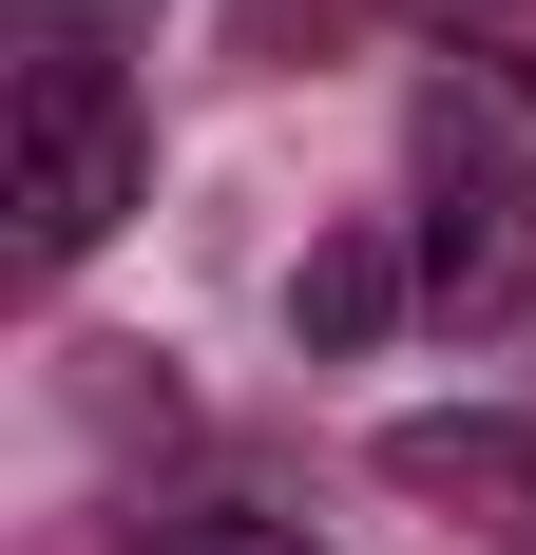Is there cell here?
Here are the masks:
<instances>
[{"label": "cell", "instance_id": "cell-1", "mask_svg": "<svg viewBox=\"0 0 536 555\" xmlns=\"http://www.w3.org/2000/svg\"><path fill=\"white\" fill-rule=\"evenodd\" d=\"M403 249H422V326H460V345L536 326V57H441L422 77Z\"/></svg>", "mask_w": 536, "mask_h": 555}, {"label": "cell", "instance_id": "cell-2", "mask_svg": "<svg viewBox=\"0 0 536 555\" xmlns=\"http://www.w3.org/2000/svg\"><path fill=\"white\" fill-rule=\"evenodd\" d=\"M135 172H154V115H135V77H115L77 20H39L20 39V269H97L115 211H135Z\"/></svg>", "mask_w": 536, "mask_h": 555}, {"label": "cell", "instance_id": "cell-3", "mask_svg": "<svg viewBox=\"0 0 536 555\" xmlns=\"http://www.w3.org/2000/svg\"><path fill=\"white\" fill-rule=\"evenodd\" d=\"M383 479L403 499H536V441L518 422H383Z\"/></svg>", "mask_w": 536, "mask_h": 555}, {"label": "cell", "instance_id": "cell-4", "mask_svg": "<svg viewBox=\"0 0 536 555\" xmlns=\"http://www.w3.org/2000/svg\"><path fill=\"white\" fill-rule=\"evenodd\" d=\"M383 307H422V249H383V230L307 249V287H288V326H307V345H383Z\"/></svg>", "mask_w": 536, "mask_h": 555}, {"label": "cell", "instance_id": "cell-5", "mask_svg": "<svg viewBox=\"0 0 536 555\" xmlns=\"http://www.w3.org/2000/svg\"><path fill=\"white\" fill-rule=\"evenodd\" d=\"M135 555H326V537H307V517H268V499H173Z\"/></svg>", "mask_w": 536, "mask_h": 555}, {"label": "cell", "instance_id": "cell-6", "mask_svg": "<svg viewBox=\"0 0 536 555\" xmlns=\"http://www.w3.org/2000/svg\"><path fill=\"white\" fill-rule=\"evenodd\" d=\"M441 57H536V0H403Z\"/></svg>", "mask_w": 536, "mask_h": 555}, {"label": "cell", "instance_id": "cell-7", "mask_svg": "<svg viewBox=\"0 0 536 555\" xmlns=\"http://www.w3.org/2000/svg\"><path fill=\"white\" fill-rule=\"evenodd\" d=\"M39 20H77V0H39Z\"/></svg>", "mask_w": 536, "mask_h": 555}]
</instances>
